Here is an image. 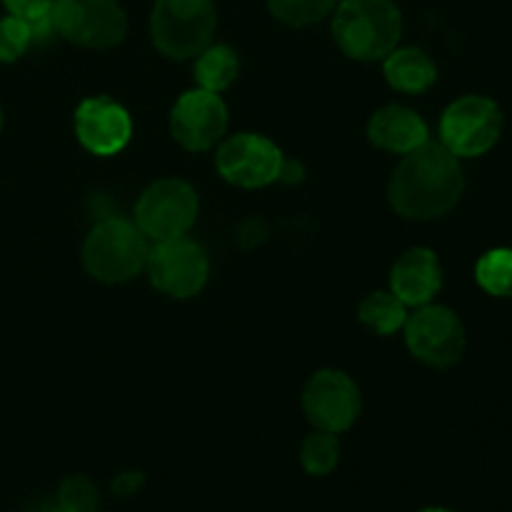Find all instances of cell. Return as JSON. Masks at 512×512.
I'll list each match as a JSON object with an SVG mask.
<instances>
[{
	"instance_id": "obj_5",
	"label": "cell",
	"mask_w": 512,
	"mask_h": 512,
	"mask_svg": "<svg viewBox=\"0 0 512 512\" xmlns=\"http://www.w3.org/2000/svg\"><path fill=\"white\" fill-rule=\"evenodd\" d=\"M198 218V193L178 178L155 180L135 205V225L153 243L183 238Z\"/></svg>"
},
{
	"instance_id": "obj_6",
	"label": "cell",
	"mask_w": 512,
	"mask_h": 512,
	"mask_svg": "<svg viewBox=\"0 0 512 512\" xmlns=\"http://www.w3.org/2000/svg\"><path fill=\"white\" fill-rule=\"evenodd\" d=\"M50 18L60 38L83 48H113L128 33L118 0H55Z\"/></svg>"
},
{
	"instance_id": "obj_17",
	"label": "cell",
	"mask_w": 512,
	"mask_h": 512,
	"mask_svg": "<svg viewBox=\"0 0 512 512\" xmlns=\"http://www.w3.org/2000/svg\"><path fill=\"white\" fill-rule=\"evenodd\" d=\"M238 53L228 45H208L195 60V78L200 88L210 93H220L238 78Z\"/></svg>"
},
{
	"instance_id": "obj_14",
	"label": "cell",
	"mask_w": 512,
	"mask_h": 512,
	"mask_svg": "<svg viewBox=\"0 0 512 512\" xmlns=\"http://www.w3.org/2000/svg\"><path fill=\"white\" fill-rule=\"evenodd\" d=\"M390 288H393L395 298L403 300L408 308L433 303V298L443 288V270H440L438 255L428 248H410L393 265Z\"/></svg>"
},
{
	"instance_id": "obj_15",
	"label": "cell",
	"mask_w": 512,
	"mask_h": 512,
	"mask_svg": "<svg viewBox=\"0 0 512 512\" xmlns=\"http://www.w3.org/2000/svg\"><path fill=\"white\" fill-rule=\"evenodd\" d=\"M368 135L380 150L408 155L423 143H428V123L405 105H385L370 118Z\"/></svg>"
},
{
	"instance_id": "obj_24",
	"label": "cell",
	"mask_w": 512,
	"mask_h": 512,
	"mask_svg": "<svg viewBox=\"0 0 512 512\" xmlns=\"http://www.w3.org/2000/svg\"><path fill=\"white\" fill-rule=\"evenodd\" d=\"M10 15H18L23 20H38L50 15L55 0H3Z\"/></svg>"
},
{
	"instance_id": "obj_3",
	"label": "cell",
	"mask_w": 512,
	"mask_h": 512,
	"mask_svg": "<svg viewBox=\"0 0 512 512\" xmlns=\"http://www.w3.org/2000/svg\"><path fill=\"white\" fill-rule=\"evenodd\" d=\"M148 255V238L125 218L98 223L83 245L85 270L100 283H128L148 265Z\"/></svg>"
},
{
	"instance_id": "obj_1",
	"label": "cell",
	"mask_w": 512,
	"mask_h": 512,
	"mask_svg": "<svg viewBox=\"0 0 512 512\" xmlns=\"http://www.w3.org/2000/svg\"><path fill=\"white\" fill-rule=\"evenodd\" d=\"M465 175L458 155L443 143H423L403 155L388 185V200L408 220H433L458 205Z\"/></svg>"
},
{
	"instance_id": "obj_27",
	"label": "cell",
	"mask_w": 512,
	"mask_h": 512,
	"mask_svg": "<svg viewBox=\"0 0 512 512\" xmlns=\"http://www.w3.org/2000/svg\"><path fill=\"white\" fill-rule=\"evenodd\" d=\"M0 128H3V110H0Z\"/></svg>"
},
{
	"instance_id": "obj_7",
	"label": "cell",
	"mask_w": 512,
	"mask_h": 512,
	"mask_svg": "<svg viewBox=\"0 0 512 512\" xmlns=\"http://www.w3.org/2000/svg\"><path fill=\"white\" fill-rule=\"evenodd\" d=\"M503 113L485 95H463L448 105L440 120L443 145L458 158H478L498 143Z\"/></svg>"
},
{
	"instance_id": "obj_16",
	"label": "cell",
	"mask_w": 512,
	"mask_h": 512,
	"mask_svg": "<svg viewBox=\"0 0 512 512\" xmlns=\"http://www.w3.org/2000/svg\"><path fill=\"white\" fill-rule=\"evenodd\" d=\"M385 78L400 93H425L438 80V68L430 55L420 48H395L385 58Z\"/></svg>"
},
{
	"instance_id": "obj_19",
	"label": "cell",
	"mask_w": 512,
	"mask_h": 512,
	"mask_svg": "<svg viewBox=\"0 0 512 512\" xmlns=\"http://www.w3.org/2000/svg\"><path fill=\"white\" fill-rule=\"evenodd\" d=\"M475 278L485 293L495 298H512V250H488L475 265Z\"/></svg>"
},
{
	"instance_id": "obj_12",
	"label": "cell",
	"mask_w": 512,
	"mask_h": 512,
	"mask_svg": "<svg viewBox=\"0 0 512 512\" xmlns=\"http://www.w3.org/2000/svg\"><path fill=\"white\" fill-rule=\"evenodd\" d=\"M228 130V108L223 98L210 90H188L180 95L170 113V133L185 150H210Z\"/></svg>"
},
{
	"instance_id": "obj_2",
	"label": "cell",
	"mask_w": 512,
	"mask_h": 512,
	"mask_svg": "<svg viewBox=\"0 0 512 512\" xmlns=\"http://www.w3.org/2000/svg\"><path fill=\"white\" fill-rule=\"evenodd\" d=\"M333 35L348 58L385 60L398 48L403 15L393 0H343L335 10Z\"/></svg>"
},
{
	"instance_id": "obj_23",
	"label": "cell",
	"mask_w": 512,
	"mask_h": 512,
	"mask_svg": "<svg viewBox=\"0 0 512 512\" xmlns=\"http://www.w3.org/2000/svg\"><path fill=\"white\" fill-rule=\"evenodd\" d=\"M33 45V28L18 15H5L0 20V63H15Z\"/></svg>"
},
{
	"instance_id": "obj_9",
	"label": "cell",
	"mask_w": 512,
	"mask_h": 512,
	"mask_svg": "<svg viewBox=\"0 0 512 512\" xmlns=\"http://www.w3.org/2000/svg\"><path fill=\"white\" fill-rule=\"evenodd\" d=\"M150 283L170 298H193L208 283L210 263L205 250L190 238L155 243L148 255Z\"/></svg>"
},
{
	"instance_id": "obj_26",
	"label": "cell",
	"mask_w": 512,
	"mask_h": 512,
	"mask_svg": "<svg viewBox=\"0 0 512 512\" xmlns=\"http://www.w3.org/2000/svg\"><path fill=\"white\" fill-rule=\"evenodd\" d=\"M420 512H450V510H445V508H425V510H420Z\"/></svg>"
},
{
	"instance_id": "obj_18",
	"label": "cell",
	"mask_w": 512,
	"mask_h": 512,
	"mask_svg": "<svg viewBox=\"0 0 512 512\" xmlns=\"http://www.w3.org/2000/svg\"><path fill=\"white\" fill-rule=\"evenodd\" d=\"M405 320H408V305L395 298L393 290L370 293L360 303V323L378 335H393L395 330L403 328Z\"/></svg>"
},
{
	"instance_id": "obj_11",
	"label": "cell",
	"mask_w": 512,
	"mask_h": 512,
	"mask_svg": "<svg viewBox=\"0 0 512 512\" xmlns=\"http://www.w3.org/2000/svg\"><path fill=\"white\" fill-rule=\"evenodd\" d=\"M303 410L315 430L345 433L360 415L358 385L340 370H320L305 385Z\"/></svg>"
},
{
	"instance_id": "obj_22",
	"label": "cell",
	"mask_w": 512,
	"mask_h": 512,
	"mask_svg": "<svg viewBox=\"0 0 512 512\" xmlns=\"http://www.w3.org/2000/svg\"><path fill=\"white\" fill-rule=\"evenodd\" d=\"M55 508L60 512H95L98 510V488L85 475H70L60 485Z\"/></svg>"
},
{
	"instance_id": "obj_8",
	"label": "cell",
	"mask_w": 512,
	"mask_h": 512,
	"mask_svg": "<svg viewBox=\"0 0 512 512\" xmlns=\"http://www.w3.org/2000/svg\"><path fill=\"white\" fill-rule=\"evenodd\" d=\"M405 343L413 358L433 368H450L465 353V328L458 315L443 305H420L405 320Z\"/></svg>"
},
{
	"instance_id": "obj_25",
	"label": "cell",
	"mask_w": 512,
	"mask_h": 512,
	"mask_svg": "<svg viewBox=\"0 0 512 512\" xmlns=\"http://www.w3.org/2000/svg\"><path fill=\"white\" fill-rule=\"evenodd\" d=\"M145 485V475L138 473V470H128V473H120L118 478L113 480V493L120 495V498H130V495L138 493Z\"/></svg>"
},
{
	"instance_id": "obj_10",
	"label": "cell",
	"mask_w": 512,
	"mask_h": 512,
	"mask_svg": "<svg viewBox=\"0 0 512 512\" xmlns=\"http://www.w3.org/2000/svg\"><path fill=\"white\" fill-rule=\"evenodd\" d=\"M283 153L258 133H240L225 140L215 155L218 173L238 188H265L283 175Z\"/></svg>"
},
{
	"instance_id": "obj_21",
	"label": "cell",
	"mask_w": 512,
	"mask_h": 512,
	"mask_svg": "<svg viewBox=\"0 0 512 512\" xmlns=\"http://www.w3.org/2000/svg\"><path fill=\"white\" fill-rule=\"evenodd\" d=\"M268 8L275 20L293 28L315 25L330 15L335 8V0H268Z\"/></svg>"
},
{
	"instance_id": "obj_13",
	"label": "cell",
	"mask_w": 512,
	"mask_h": 512,
	"mask_svg": "<svg viewBox=\"0 0 512 512\" xmlns=\"http://www.w3.org/2000/svg\"><path fill=\"white\" fill-rule=\"evenodd\" d=\"M75 135L95 155H115L130 143L133 120L128 110L105 95L85 98L75 110Z\"/></svg>"
},
{
	"instance_id": "obj_4",
	"label": "cell",
	"mask_w": 512,
	"mask_h": 512,
	"mask_svg": "<svg viewBox=\"0 0 512 512\" xmlns=\"http://www.w3.org/2000/svg\"><path fill=\"white\" fill-rule=\"evenodd\" d=\"M218 28L213 0H155L150 15L153 45L170 60L203 53Z\"/></svg>"
},
{
	"instance_id": "obj_20",
	"label": "cell",
	"mask_w": 512,
	"mask_h": 512,
	"mask_svg": "<svg viewBox=\"0 0 512 512\" xmlns=\"http://www.w3.org/2000/svg\"><path fill=\"white\" fill-rule=\"evenodd\" d=\"M340 460V443L338 435L323 433V430H315L313 435H308L300 448V463H303L305 473L310 475H330L335 470Z\"/></svg>"
}]
</instances>
